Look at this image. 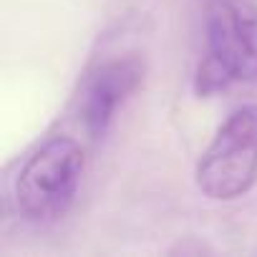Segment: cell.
Masks as SVG:
<instances>
[{"label": "cell", "instance_id": "cell-2", "mask_svg": "<svg viewBox=\"0 0 257 257\" xmlns=\"http://www.w3.org/2000/svg\"><path fill=\"white\" fill-rule=\"evenodd\" d=\"M86 157L76 139H46L21 167L16 179V204L31 222H51L68 212L73 204Z\"/></svg>", "mask_w": 257, "mask_h": 257}, {"label": "cell", "instance_id": "cell-1", "mask_svg": "<svg viewBox=\"0 0 257 257\" xmlns=\"http://www.w3.org/2000/svg\"><path fill=\"white\" fill-rule=\"evenodd\" d=\"M257 81V8L244 0H214L204 21V56L194 91L207 98L232 83Z\"/></svg>", "mask_w": 257, "mask_h": 257}, {"label": "cell", "instance_id": "cell-3", "mask_svg": "<svg viewBox=\"0 0 257 257\" xmlns=\"http://www.w3.org/2000/svg\"><path fill=\"white\" fill-rule=\"evenodd\" d=\"M194 182L214 202L237 199L257 184V103H244L224 118L194 167Z\"/></svg>", "mask_w": 257, "mask_h": 257}, {"label": "cell", "instance_id": "cell-4", "mask_svg": "<svg viewBox=\"0 0 257 257\" xmlns=\"http://www.w3.org/2000/svg\"><path fill=\"white\" fill-rule=\"evenodd\" d=\"M144 81V61L123 56L101 63L88 73L78 98V118L91 139H101L116 111L132 98Z\"/></svg>", "mask_w": 257, "mask_h": 257}]
</instances>
